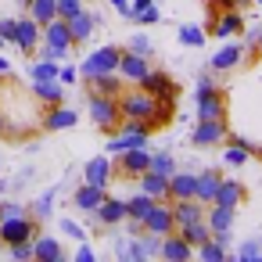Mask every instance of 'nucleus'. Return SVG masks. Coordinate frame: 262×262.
Instances as JSON below:
<instances>
[{
  "instance_id": "obj_34",
  "label": "nucleus",
  "mask_w": 262,
  "mask_h": 262,
  "mask_svg": "<svg viewBox=\"0 0 262 262\" xmlns=\"http://www.w3.org/2000/svg\"><path fill=\"white\" fill-rule=\"evenodd\" d=\"M223 162H226L230 169H244V165L251 162V151H248L244 144H230V147H226V155H223Z\"/></svg>"
},
{
  "instance_id": "obj_53",
  "label": "nucleus",
  "mask_w": 262,
  "mask_h": 262,
  "mask_svg": "<svg viewBox=\"0 0 262 262\" xmlns=\"http://www.w3.org/2000/svg\"><path fill=\"white\" fill-rule=\"evenodd\" d=\"M255 51L262 54V29H258V36H255Z\"/></svg>"
},
{
  "instance_id": "obj_42",
  "label": "nucleus",
  "mask_w": 262,
  "mask_h": 262,
  "mask_svg": "<svg viewBox=\"0 0 262 262\" xmlns=\"http://www.w3.org/2000/svg\"><path fill=\"white\" fill-rule=\"evenodd\" d=\"M8 251H11V258H18V262H29V258H33V241H18V244H8Z\"/></svg>"
},
{
  "instance_id": "obj_26",
  "label": "nucleus",
  "mask_w": 262,
  "mask_h": 262,
  "mask_svg": "<svg viewBox=\"0 0 262 262\" xmlns=\"http://www.w3.org/2000/svg\"><path fill=\"white\" fill-rule=\"evenodd\" d=\"M194 187H198V172H183V169H176V172L169 176V201L194 198Z\"/></svg>"
},
{
  "instance_id": "obj_4",
  "label": "nucleus",
  "mask_w": 262,
  "mask_h": 262,
  "mask_svg": "<svg viewBox=\"0 0 262 262\" xmlns=\"http://www.w3.org/2000/svg\"><path fill=\"white\" fill-rule=\"evenodd\" d=\"M194 101H198V119H226V94L219 86H212L208 76H201Z\"/></svg>"
},
{
  "instance_id": "obj_12",
  "label": "nucleus",
  "mask_w": 262,
  "mask_h": 262,
  "mask_svg": "<svg viewBox=\"0 0 262 262\" xmlns=\"http://www.w3.org/2000/svg\"><path fill=\"white\" fill-rule=\"evenodd\" d=\"M147 169H151V151H147V147H126V151L119 155V172H122V176L137 180V176L147 172Z\"/></svg>"
},
{
  "instance_id": "obj_41",
  "label": "nucleus",
  "mask_w": 262,
  "mask_h": 262,
  "mask_svg": "<svg viewBox=\"0 0 262 262\" xmlns=\"http://www.w3.org/2000/svg\"><path fill=\"white\" fill-rule=\"evenodd\" d=\"M133 22H140V26H158V22H162L158 4H147L144 11H133Z\"/></svg>"
},
{
  "instance_id": "obj_51",
  "label": "nucleus",
  "mask_w": 262,
  "mask_h": 262,
  "mask_svg": "<svg viewBox=\"0 0 262 262\" xmlns=\"http://www.w3.org/2000/svg\"><path fill=\"white\" fill-rule=\"evenodd\" d=\"M112 8H115L119 15H126V18H129V0H112Z\"/></svg>"
},
{
  "instance_id": "obj_18",
  "label": "nucleus",
  "mask_w": 262,
  "mask_h": 262,
  "mask_svg": "<svg viewBox=\"0 0 262 262\" xmlns=\"http://www.w3.org/2000/svg\"><path fill=\"white\" fill-rule=\"evenodd\" d=\"M69 22V33H72V43L79 47V43H86L90 36H94V29H97V15H90L86 8L83 11H76L72 18H65Z\"/></svg>"
},
{
  "instance_id": "obj_49",
  "label": "nucleus",
  "mask_w": 262,
  "mask_h": 262,
  "mask_svg": "<svg viewBox=\"0 0 262 262\" xmlns=\"http://www.w3.org/2000/svg\"><path fill=\"white\" fill-rule=\"evenodd\" d=\"M215 4H219L223 11H244V8L251 4V0H215Z\"/></svg>"
},
{
  "instance_id": "obj_25",
  "label": "nucleus",
  "mask_w": 262,
  "mask_h": 262,
  "mask_svg": "<svg viewBox=\"0 0 262 262\" xmlns=\"http://www.w3.org/2000/svg\"><path fill=\"white\" fill-rule=\"evenodd\" d=\"M33 97L40 104H61L65 101V83L61 79H33Z\"/></svg>"
},
{
  "instance_id": "obj_8",
  "label": "nucleus",
  "mask_w": 262,
  "mask_h": 262,
  "mask_svg": "<svg viewBox=\"0 0 262 262\" xmlns=\"http://www.w3.org/2000/svg\"><path fill=\"white\" fill-rule=\"evenodd\" d=\"M233 219H237V208H226V205H208V208H205V223H208V230H212V237H215L219 244L230 241Z\"/></svg>"
},
{
  "instance_id": "obj_17",
  "label": "nucleus",
  "mask_w": 262,
  "mask_h": 262,
  "mask_svg": "<svg viewBox=\"0 0 262 262\" xmlns=\"http://www.w3.org/2000/svg\"><path fill=\"white\" fill-rule=\"evenodd\" d=\"M205 208L198 198H183V201H172V219H176V230L180 226H190V223H201L205 219Z\"/></svg>"
},
{
  "instance_id": "obj_28",
  "label": "nucleus",
  "mask_w": 262,
  "mask_h": 262,
  "mask_svg": "<svg viewBox=\"0 0 262 262\" xmlns=\"http://www.w3.org/2000/svg\"><path fill=\"white\" fill-rule=\"evenodd\" d=\"M219 172L215 169H201L198 172V187H194V198L201 201V205H212V198H215V190H219Z\"/></svg>"
},
{
  "instance_id": "obj_46",
  "label": "nucleus",
  "mask_w": 262,
  "mask_h": 262,
  "mask_svg": "<svg viewBox=\"0 0 262 262\" xmlns=\"http://www.w3.org/2000/svg\"><path fill=\"white\" fill-rule=\"evenodd\" d=\"M0 40L15 43V18H0Z\"/></svg>"
},
{
  "instance_id": "obj_13",
  "label": "nucleus",
  "mask_w": 262,
  "mask_h": 262,
  "mask_svg": "<svg viewBox=\"0 0 262 262\" xmlns=\"http://www.w3.org/2000/svg\"><path fill=\"white\" fill-rule=\"evenodd\" d=\"M137 86H144V90H147V94H155L158 101H172V97L180 94V90H176V83H172V76H169V72H158V69H151Z\"/></svg>"
},
{
  "instance_id": "obj_33",
  "label": "nucleus",
  "mask_w": 262,
  "mask_h": 262,
  "mask_svg": "<svg viewBox=\"0 0 262 262\" xmlns=\"http://www.w3.org/2000/svg\"><path fill=\"white\" fill-rule=\"evenodd\" d=\"M180 233H183V241H187L190 248H201V244L212 237V230H208L205 219H201V223H190V226H180Z\"/></svg>"
},
{
  "instance_id": "obj_3",
  "label": "nucleus",
  "mask_w": 262,
  "mask_h": 262,
  "mask_svg": "<svg viewBox=\"0 0 262 262\" xmlns=\"http://www.w3.org/2000/svg\"><path fill=\"white\" fill-rule=\"evenodd\" d=\"M86 112H90V122H94L97 129H104V133H115V129H119V122H122L119 97H108V94H90Z\"/></svg>"
},
{
  "instance_id": "obj_23",
  "label": "nucleus",
  "mask_w": 262,
  "mask_h": 262,
  "mask_svg": "<svg viewBox=\"0 0 262 262\" xmlns=\"http://www.w3.org/2000/svg\"><path fill=\"white\" fill-rule=\"evenodd\" d=\"M101 226H119L122 219H126V201L122 198H104L101 205H97V212H90Z\"/></svg>"
},
{
  "instance_id": "obj_43",
  "label": "nucleus",
  "mask_w": 262,
  "mask_h": 262,
  "mask_svg": "<svg viewBox=\"0 0 262 262\" xmlns=\"http://www.w3.org/2000/svg\"><path fill=\"white\" fill-rule=\"evenodd\" d=\"M29 208L22 201H0V219H11V215H26Z\"/></svg>"
},
{
  "instance_id": "obj_32",
  "label": "nucleus",
  "mask_w": 262,
  "mask_h": 262,
  "mask_svg": "<svg viewBox=\"0 0 262 262\" xmlns=\"http://www.w3.org/2000/svg\"><path fill=\"white\" fill-rule=\"evenodd\" d=\"M54 198H58V187H47V190L29 205V215H33V219H47L51 208H54Z\"/></svg>"
},
{
  "instance_id": "obj_40",
  "label": "nucleus",
  "mask_w": 262,
  "mask_h": 262,
  "mask_svg": "<svg viewBox=\"0 0 262 262\" xmlns=\"http://www.w3.org/2000/svg\"><path fill=\"white\" fill-rule=\"evenodd\" d=\"M126 51H133V54H144V58H151L155 54V43L144 36V33H133L129 36V43H126Z\"/></svg>"
},
{
  "instance_id": "obj_15",
  "label": "nucleus",
  "mask_w": 262,
  "mask_h": 262,
  "mask_svg": "<svg viewBox=\"0 0 262 262\" xmlns=\"http://www.w3.org/2000/svg\"><path fill=\"white\" fill-rule=\"evenodd\" d=\"M112 155H97L83 165V183H94V187H108L112 183Z\"/></svg>"
},
{
  "instance_id": "obj_6",
  "label": "nucleus",
  "mask_w": 262,
  "mask_h": 262,
  "mask_svg": "<svg viewBox=\"0 0 262 262\" xmlns=\"http://www.w3.org/2000/svg\"><path fill=\"white\" fill-rule=\"evenodd\" d=\"M119 58H122V47H97L90 58H83V65H79V76L83 79H94V76H101V72H115L119 69Z\"/></svg>"
},
{
  "instance_id": "obj_36",
  "label": "nucleus",
  "mask_w": 262,
  "mask_h": 262,
  "mask_svg": "<svg viewBox=\"0 0 262 262\" xmlns=\"http://www.w3.org/2000/svg\"><path fill=\"white\" fill-rule=\"evenodd\" d=\"M58 69H61V65H58L54 58H40V61L29 69V79H58Z\"/></svg>"
},
{
  "instance_id": "obj_50",
  "label": "nucleus",
  "mask_w": 262,
  "mask_h": 262,
  "mask_svg": "<svg viewBox=\"0 0 262 262\" xmlns=\"http://www.w3.org/2000/svg\"><path fill=\"white\" fill-rule=\"evenodd\" d=\"M147 4H155V0H129V18H133V11H144Z\"/></svg>"
},
{
  "instance_id": "obj_20",
  "label": "nucleus",
  "mask_w": 262,
  "mask_h": 262,
  "mask_svg": "<svg viewBox=\"0 0 262 262\" xmlns=\"http://www.w3.org/2000/svg\"><path fill=\"white\" fill-rule=\"evenodd\" d=\"M162 258H169V262H187L190 255H194V248L183 241V233L180 230H172V233H165L162 237V251H158Z\"/></svg>"
},
{
  "instance_id": "obj_9",
  "label": "nucleus",
  "mask_w": 262,
  "mask_h": 262,
  "mask_svg": "<svg viewBox=\"0 0 262 262\" xmlns=\"http://www.w3.org/2000/svg\"><path fill=\"white\" fill-rule=\"evenodd\" d=\"M226 119H198L194 133H190V144L194 147H212V144H223L226 140Z\"/></svg>"
},
{
  "instance_id": "obj_55",
  "label": "nucleus",
  "mask_w": 262,
  "mask_h": 262,
  "mask_svg": "<svg viewBox=\"0 0 262 262\" xmlns=\"http://www.w3.org/2000/svg\"><path fill=\"white\" fill-rule=\"evenodd\" d=\"M4 126H8V122H4V112H0V133H4Z\"/></svg>"
},
{
  "instance_id": "obj_7",
  "label": "nucleus",
  "mask_w": 262,
  "mask_h": 262,
  "mask_svg": "<svg viewBox=\"0 0 262 262\" xmlns=\"http://www.w3.org/2000/svg\"><path fill=\"white\" fill-rule=\"evenodd\" d=\"M244 29V11H223L219 4H212L208 8V29L205 33H212V36H237Z\"/></svg>"
},
{
  "instance_id": "obj_14",
  "label": "nucleus",
  "mask_w": 262,
  "mask_h": 262,
  "mask_svg": "<svg viewBox=\"0 0 262 262\" xmlns=\"http://www.w3.org/2000/svg\"><path fill=\"white\" fill-rule=\"evenodd\" d=\"M40 36H43V26L29 15V18H18L15 22V47H22L26 54H33L36 51V43H40Z\"/></svg>"
},
{
  "instance_id": "obj_48",
  "label": "nucleus",
  "mask_w": 262,
  "mask_h": 262,
  "mask_svg": "<svg viewBox=\"0 0 262 262\" xmlns=\"http://www.w3.org/2000/svg\"><path fill=\"white\" fill-rule=\"evenodd\" d=\"M76 262H97V255H94V248H90L86 241H79V248H76Z\"/></svg>"
},
{
  "instance_id": "obj_2",
  "label": "nucleus",
  "mask_w": 262,
  "mask_h": 262,
  "mask_svg": "<svg viewBox=\"0 0 262 262\" xmlns=\"http://www.w3.org/2000/svg\"><path fill=\"white\" fill-rule=\"evenodd\" d=\"M43 58H54V61H61V58H69L72 54V33H69V22L65 18H51L47 26H43Z\"/></svg>"
},
{
  "instance_id": "obj_1",
  "label": "nucleus",
  "mask_w": 262,
  "mask_h": 262,
  "mask_svg": "<svg viewBox=\"0 0 262 262\" xmlns=\"http://www.w3.org/2000/svg\"><path fill=\"white\" fill-rule=\"evenodd\" d=\"M172 104H176V97H172V101H158L155 94H147V90L137 86V83H133V90H122V94H119V112H122V119L151 122V129H158V126H165V122L172 119Z\"/></svg>"
},
{
  "instance_id": "obj_57",
  "label": "nucleus",
  "mask_w": 262,
  "mask_h": 262,
  "mask_svg": "<svg viewBox=\"0 0 262 262\" xmlns=\"http://www.w3.org/2000/svg\"><path fill=\"white\" fill-rule=\"evenodd\" d=\"M0 248H4V241H0Z\"/></svg>"
},
{
  "instance_id": "obj_30",
  "label": "nucleus",
  "mask_w": 262,
  "mask_h": 262,
  "mask_svg": "<svg viewBox=\"0 0 262 262\" xmlns=\"http://www.w3.org/2000/svg\"><path fill=\"white\" fill-rule=\"evenodd\" d=\"M151 205H155V198L151 194H133V198H126V219H137V223H144V215L151 212Z\"/></svg>"
},
{
  "instance_id": "obj_39",
  "label": "nucleus",
  "mask_w": 262,
  "mask_h": 262,
  "mask_svg": "<svg viewBox=\"0 0 262 262\" xmlns=\"http://www.w3.org/2000/svg\"><path fill=\"white\" fill-rule=\"evenodd\" d=\"M237 258H241V262H262V237L244 241V244H241V251H237Z\"/></svg>"
},
{
  "instance_id": "obj_11",
  "label": "nucleus",
  "mask_w": 262,
  "mask_h": 262,
  "mask_svg": "<svg viewBox=\"0 0 262 262\" xmlns=\"http://www.w3.org/2000/svg\"><path fill=\"white\" fill-rule=\"evenodd\" d=\"M115 72L122 76V83H140V79L151 72V58L133 54V51H122V58H119V69H115Z\"/></svg>"
},
{
  "instance_id": "obj_5",
  "label": "nucleus",
  "mask_w": 262,
  "mask_h": 262,
  "mask_svg": "<svg viewBox=\"0 0 262 262\" xmlns=\"http://www.w3.org/2000/svg\"><path fill=\"white\" fill-rule=\"evenodd\" d=\"M40 233V219H33L29 212L26 215H11V219H0V241L8 244H18V241H33Z\"/></svg>"
},
{
  "instance_id": "obj_21",
  "label": "nucleus",
  "mask_w": 262,
  "mask_h": 262,
  "mask_svg": "<svg viewBox=\"0 0 262 262\" xmlns=\"http://www.w3.org/2000/svg\"><path fill=\"white\" fill-rule=\"evenodd\" d=\"M76 122H79V115H76L72 108H65V104H47V115H43V129L58 133V129H72Z\"/></svg>"
},
{
  "instance_id": "obj_16",
  "label": "nucleus",
  "mask_w": 262,
  "mask_h": 262,
  "mask_svg": "<svg viewBox=\"0 0 262 262\" xmlns=\"http://www.w3.org/2000/svg\"><path fill=\"white\" fill-rule=\"evenodd\" d=\"M244 198H248V190H244V183L241 180H219V190H215V198H212V205H226V208H241L244 205Z\"/></svg>"
},
{
  "instance_id": "obj_27",
  "label": "nucleus",
  "mask_w": 262,
  "mask_h": 262,
  "mask_svg": "<svg viewBox=\"0 0 262 262\" xmlns=\"http://www.w3.org/2000/svg\"><path fill=\"white\" fill-rule=\"evenodd\" d=\"M137 180H140V190H144V194H151L155 201H169V176H158V172L147 169V172H140Z\"/></svg>"
},
{
  "instance_id": "obj_52",
  "label": "nucleus",
  "mask_w": 262,
  "mask_h": 262,
  "mask_svg": "<svg viewBox=\"0 0 262 262\" xmlns=\"http://www.w3.org/2000/svg\"><path fill=\"white\" fill-rule=\"evenodd\" d=\"M0 76H11V61H8L4 54H0Z\"/></svg>"
},
{
  "instance_id": "obj_37",
  "label": "nucleus",
  "mask_w": 262,
  "mask_h": 262,
  "mask_svg": "<svg viewBox=\"0 0 262 262\" xmlns=\"http://www.w3.org/2000/svg\"><path fill=\"white\" fill-rule=\"evenodd\" d=\"M151 172H158V176H172V172H176V158H172L169 151H155V155H151Z\"/></svg>"
},
{
  "instance_id": "obj_35",
  "label": "nucleus",
  "mask_w": 262,
  "mask_h": 262,
  "mask_svg": "<svg viewBox=\"0 0 262 262\" xmlns=\"http://www.w3.org/2000/svg\"><path fill=\"white\" fill-rule=\"evenodd\" d=\"M194 251H198L205 262H226V244H219L215 237H208V241H205L201 248H194Z\"/></svg>"
},
{
  "instance_id": "obj_19",
  "label": "nucleus",
  "mask_w": 262,
  "mask_h": 262,
  "mask_svg": "<svg viewBox=\"0 0 262 262\" xmlns=\"http://www.w3.org/2000/svg\"><path fill=\"white\" fill-rule=\"evenodd\" d=\"M33 258H40V262H61V258H65V248H61L58 237L36 233V237H33Z\"/></svg>"
},
{
  "instance_id": "obj_22",
  "label": "nucleus",
  "mask_w": 262,
  "mask_h": 262,
  "mask_svg": "<svg viewBox=\"0 0 262 262\" xmlns=\"http://www.w3.org/2000/svg\"><path fill=\"white\" fill-rule=\"evenodd\" d=\"M108 198V187H94V183H79L76 194H72V205L83 208V212H97V205Z\"/></svg>"
},
{
  "instance_id": "obj_29",
  "label": "nucleus",
  "mask_w": 262,
  "mask_h": 262,
  "mask_svg": "<svg viewBox=\"0 0 262 262\" xmlns=\"http://www.w3.org/2000/svg\"><path fill=\"white\" fill-rule=\"evenodd\" d=\"M86 83H90V94H108V97L122 94V76L119 72H101V76H94Z\"/></svg>"
},
{
  "instance_id": "obj_47",
  "label": "nucleus",
  "mask_w": 262,
  "mask_h": 262,
  "mask_svg": "<svg viewBox=\"0 0 262 262\" xmlns=\"http://www.w3.org/2000/svg\"><path fill=\"white\" fill-rule=\"evenodd\" d=\"M58 79H61L65 86L76 83V79H79V69H76V65H61V69H58Z\"/></svg>"
},
{
  "instance_id": "obj_56",
  "label": "nucleus",
  "mask_w": 262,
  "mask_h": 262,
  "mask_svg": "<svg viewBox=\"0 0 262 262\" xmlns=\"http://www.w3.org/2000/svg\"><path fill=\"white\" fill-rule=\"evenodd\" d=\"M18 4H22V8H29V0H18Z\"/></svg>"
},
{
  "instance_id": "obj_38",
  "label": "nucleus",
  "mask_w": 262,
  "mask_h": 262,
  "mask_svg": "<svg viewBox=\"0 0 262 262\" xmlns=\"http://www.w3.org/2000/svg\"><path fill=\"white\" fill-rule=\"evenodd\" d=\"M205 36H208V33H205L201 26H180V43H183V47H201Z\"/></svg>"
},
{
  "instance_id": "obj_54",
  "label": "nucleus",
  "mask_w": 262,
  "mask_h": 262,
  "mask_svg": "<svg viewBox=\"0 0 262 262\" xmlns=\"http://www.w3.org/2000/svg\"><path fill=\"white\" fill-rule=\"evenodd\" d=\"M4 190H11V183H8V180H0V194H4Z\"/></svg>"
},
{
  "instance_id": "obj_45",
  "label": "nucleus",
  "mask_w": 262,
  "mask_h": 262,
  "mask_svg": "<svg viewBox=\"0 0 262 262\" xmlns=\"http://www.w3.org/2000/svg\"><path fill=\"white\" fill-rule=\"evenodd\" d=\"M61 230H65L72 241H86V230H83L79 223H72V219H61Z\"/></svg>"
},
{
  "instance_id": "obj_24",
  "label": "nucleus",
  "mask_w": 262,
  "mask_h": 262,
  "mask_svg": "<svg viewBox=\"0 0 262 262\" xmlns=\"http://www.w3.org/2000/svg\"><path fill=\"white\" fill-rule=\"evenodd\" d=\"M241 58H244V43L241 40H233V43H226L219 54H212V72H230V69H237L241 65Z\"/></svg>"
},
{
  "instance_id": "obj_10",
  "label": "nucleus",
  "mask_w": 262,
  "mask_h": 262,
  "mask_svg": "<svg viewBox=\"0 0 262 262\" xmlns=\"http://www.w3.org/2000/svg\"><path fill=\"white\" fill-rule=\"evenodd\" d=\"M144 230H147V233H158V237L172 233V230H176L172 205H165V201H155V205H151V212L144 215Z\"/></svg>"
},
{
  "instance_id": "obj_31",
  "label": "nucleus",
  "mask_w": 262,
  "mask_h": 262,
  "mask_svg": "<svg viewBox=\"0 0 262 262\" xmlns=\"http://www.w3.org/2000/svg\"><path fill=\"white\" fill-rule=\"evenodd\" d=\"M29 15L40 26H47L51 18H58V0H29Z\"/></svg>"
},
{
  "instance_id": "obj_44",
  "label": "nucleus",
  "mask_w": 262,
  "mask_h": 262,
  "mask_svg": "<svg viewBox=\"0 0 262 262\" xmlns=\"http://www.w3.org/2000/svg\"><path fill=\"white\" fill-rule=\"evenodd\" d=\"M76 11H83V0H58V18H72Z\"/></svg>"
}]
</instances>
